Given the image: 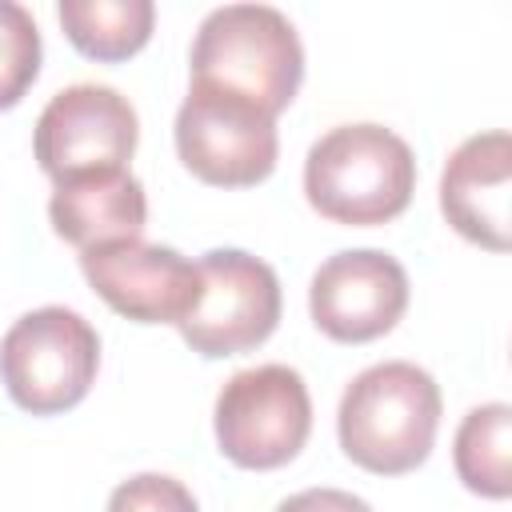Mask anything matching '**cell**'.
<instances>
[{
    "label": "cell",
    "instance_id": "6da1fadb",
    "mask_svg": "<svg viewBox=\"0 0 512 512\" xmlns=\"http://www.w3.org/2000/svg\"><path fill=\"white\" fill-rule=\"evenodd\" d=\"M340 448L376 476H400L428 460L440 428V388L412 360L364 368L340 396Z\"/></svg>",
    "mask_w": 512,
    "mask_h": 512
},
{
    "label": "cell",
    "instance_id": "7a4b0ae2",
    "mask_svg": "<svg viewBox=\"0 0 512 512\" xmlns=\"http://www.w3.org/2000/svg\"><path fill=\"white\" fill-rule=\"evenodd\" d=\"M416 188V156L384 124H340L324 132L304 160L308 204L352 228L400 216Z\"/></svg>",
    "mask_w": 512,
    "mask_h": 512
},
{
    "label": "cell",
    "instance_id": "3957f363",
    "mask_svg": "<svg viewBox=\"0 0 512 512\" xmlns=\"http://www.w3.org/2000/svg\"><path fill=\"white\" fill-rule=\"evenodd\" d=\"M304 80V48L292 20L268 4L212 8L192 40V84L248 96L264 112H284Z\"/></svg>",
    "mask_w": 512,
    "mask_h": 512
},
{
    "label": "cell",
    "instance_id": "277c9868",
    "mask_svg": "<svg viewBox=\"0 0 512 512\" xmlns=\"http://www.w3.org/2000/svg\"><path fill=\"white\" fill-rule=\"evenodd\" d=\"M96 368V328L60 304L24 312L0 340V380L32 416H52L80 404L96 380Z\"/></svg>",
    "mask_w": 512,
    "mask_h": 512
},
{
    "label": "cell",
    "instance_id": "5b68a950",
    "mask_svg": "<svg viewBox=\"0 0 512 512\" xmlns=\"http://www.w3.org/2000/svg\"><path fill=\"white\" fill-rule=\"evenodd\" d=\"M176 152L192 176L220 188L260 184L276 168V116L240 92L192 84L176 112Z\"/></svg>",
    "mask_w": 512,
    "mask_h": 512
},
{
    "label": "cell",
    "instance_id": "8992f818",
    "mask_svg": "<svg viewBox=\"0 0 512 512\" xmlns=\"http://www.w3.org/2000/svg\"><path fill=\"white\" fill-rule=\"evenodd\" d=\"M312 432L308 384L288 364H256L236 372L216 396L220 452L240 468L288 464Z\"/></svg>",
    "mask_w": 512,
    "mask_h": 512
},
{
    "label": "cell",
    "instance_id": "52a82bcc",
    "mask_svg": "<svg viewBox=\"0 0 512 512\" xmlns=\"http://www.w3.org/2000/svg\"><path fill=\"white\" fill-rule=\"evenodd\" d=\"M200 296L176 324L200 356H240L264 344L280 324L276 272L240 248H212L200 264Z\"/></svg>",
    "mask_w": 512,
    "mask_h": 512
},
{
    "label": "cell",
    "instance_id": "ba28073f",
    "mask_svg": "<svg viewBox=\"0 0 512 512\" xmlns=\"http://www.w3.org/2000/svg\"><path fill=\"white\" fill-rule=\"evenodd\" d=\"M136 108L108 84H72L60 88L36 120V160L64 184L92 172H116L136 152Z\"/></svg>",
    "mask_w": 512,
    "mask_h": 512
},
{
    "label": "cell",
    "instance_id": "9c48e42d",
    "mask_svg": "<svg viewBox=\"0 0 512 512\" xmlns=\"http://www.w3.org/2000/svg\"><path fill=\"white\" fill-rule=\"evenodd\" d=\"M312 320L340 344H364L396 328L408 308V272L380 248H348L328 256L308 288Z\"/></svg>",
    "mask_w": 512,
    "mask_h": 512
},
{
    "label": "cell",
    "instance_id": "30bf717a",
    "mask_svg": "<svg viewBox=\"0 0 512 512\" xmlns=\"http://www.w3.org/2000/svg\"><path fill=\"white\" fill-rule=\"evenodd\" d=\"M96 296L140 324H180L200 296V268L164 244L116 240L80 252Z\"/></svg>",
    "mask_w": 512,
    "mask_h": 512
},
{
    "label": "cell",
    "instance_id": "8fae6325",
    "mask_svg": "<svg viewBox=\"0 0 512 512\" xmlns=\"http://www.w3.org/2000/svg\"><path fill=\"white\" fill-rule=\"evenodd\" d=\"M440 208L448 224L492 252L512 244V140L504 128L468 136L444 164Z\"/></svg>",
    "mask_w": 512,
    "mask_h": 512
},
{
    "label": "cell",
    "instance_id": "7c38bea8",
    "mask_svg": "<svg viewBox=\"0 0 512 512\" xmlns=\"http://www.w3.org/2000/svg\"><path fill=\"white\" fill-rule=\"evenodd\" d=\"M48 216L56 236H64L84 252L96 244L140 240L148 220V200H144V184L128 168H116L56 184L48 200Z\"/></svg>",
    "mask_w": 512,
    "mask_h": 512
},
{
    "label": "cell",
    "instance_id": "4fadbf2b",
    "mask_svg": "<svg viewBox=\"0 0 512 512\" xmlns=\"http://www.w3.org/2000/svg\"><path fill=\"white\" fill-rule=\"evenodd\" d=\"M68 40L92 60H124L152 36V0H60L56 8Z\"/></svg>",
    "mask_w": 512,
    "mask_h": 512
},
{
    "label": "cell",
    "instance_id": "5bb4252c",
    "mask_svg": "<svg viewBox=\"0 0 512 512\" xmlns=\"http://www.w3.org/2000/svg\"><path fill=\"white\" fill-rule=\"evenodd\" d=\"M452 456L464 488L504 500L512 492V408L504 400L472 408L456 428Z\"/></svg>",
    "mask_w": 512,
    "mask_h": 512
},
{
    "label": "cell",
    "instance_id": "9a60e30c",
    "mask_svg": "<svg viewBox=\"0 0 512 512\" xmlns=\"http://www.w3.org/2000/svg\"><path fill=\"white\" fill-rule=\"evenodd\" d=\"M40 72V28L16 0H0V108L20 104Z\"/></svg>",
    "mask_w": 512,
    "mask_h": 512
},
{
    "label": "cell",
    "instance_id": "2e32d148",
    "mask_svg": "<svg viewBox=\"0 0 512 512\" xmlns=\"http://www.w3.org/2000/svg\"><path fill=\"white\" fill-rule=\"evenodd\" d=\"M104 512H200L192 492L164 472H140L112 488Z\"/></svg>",
    "mask_w": 512,
    "mask_h": 512
},
{
    "label": "cell",
    "instance_id": "e0dca14e",
    "mask_svg": "<svg viewBox=\"0 0 512 512\" xmlns=\"http://www.w3.org/2000/svg\"><path fill=\"white\" fill-rule=\"evenodd\" d=\"M276 512H372V508L344 488H304V492L280 500Z\"/></svg>",
    "mask_w": 512,
    "mask_h": 512
}]
</instances>
